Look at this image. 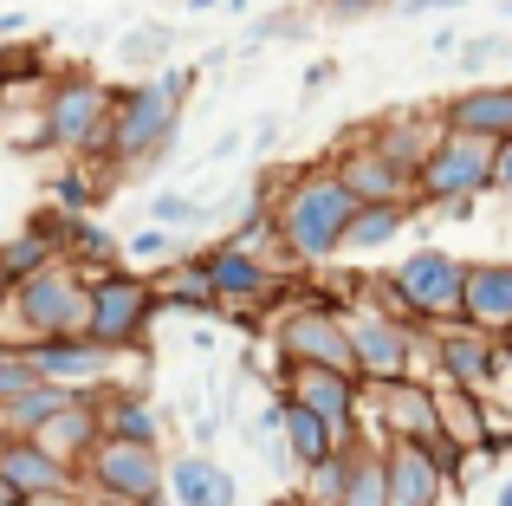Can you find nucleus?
<instances>
[{
    "instance_id": "1",
    "label": "nucleus",
    "mask_w": 512,
    "mask_h": 506,
    "mask_svg": "<svg viewBox=\"0 0 512 506\" xmlns=\"http://www.w3.org/2000/svg\"><path fill=\"white\" fill-rule=\"evenodd\" d=\"M357 208L363 202L344 189L338 169H299V176L286 182V195L273 202V215H279V234H286L292 260L318 266V260H331V253H344Z\"/></svg>"
},
{
    "instance_id": "2",
    "label": "nucleus",
    "mask_w": 512,
    "mask_h": 506,
    "mask_svg": "<svg viewBox=\"0 0 512 506\" xmlns=\"http://www.w3.org/2000/svg\"><path fill=\"white\" fill-rule=\"evenodd\" d=\"M188 85H195V72H188V65H169V72H156V78H143V85L117 91L104 156H111V163H156V156H169L175 130H182Z\"/></svg>"
},
{
    "instance_id": "3",
    "label": "nucleus",
    "mask_w": 512,
    "mask_h": 506,
    "mask_svg": "<svg viewBox=\"0 0 512 506\" xmlns=\"http://www.w3.org/2000/svg\"><path fill=\"white\" fill-rule=\"evenodd\" d=\"M389 312L415 318V325H461L467 318V266L441 247H422L383 279Z\"/></svg>"
},
{
    "instance_id": "4",
    "label": "nucleus",
    "mask_w": 512,
    "mask_h": 506,
    "mask_svg": "<svg viewBox=\"0 0 512 506\" xmlns=\"http://www.w3.org/2000/svg\"><path fill=\"white\" fill-rule=\"evenodd\" d=\"M344 325H350V344H357L363 383H409L415 357L435 351V344H422V325L396 318L389 305H357V312H344Z\"/></svg>"
},
{
    "instance_id": "5",
    "label": "nucleus",
    "mask_w": 512,
    "mask_h": 506,
    "mask_svg": "<svg viewBox=\"0 0 512 506\" xmlns=\"http://www.w3.org/2000/svg\"><path fill=\"white\" fill-rule=\"evenodd\" d=\"M111 111H117V98L98 78H65V85L46 91L39 143H59V150H78V156H104V143H111Z\"/></svg>"
},
{
    "instance_id": "6",
    "label": "nucleus",
    "mask_w": 512,
    "mask_h": 506,
    "mask_svg": "<svg viewBox=\"0 0 512 506\" xmlns=\"http://www.w3.org/2000/svg\"><path fill=\"white\" fill-rule=\"evenodd\" d=\"M493 163H500V143L441 124L435 156H428L422 176H415V202H474V195L493 189Z\"/></svg>"
},
{
    "instance_id": "7",
    "label": "nucleus",
    "mask_w": 512,
    "mask_h": 506,
    "mask_svg": "<svg viewBox=\"0 0 512 506\" xmlns=\"http://www.w3.org/2000/svg\"><path fill=\"white\" fill-rule=\"evenodd\" d=\"M13 318H20L26 331L39 338H85L91 325V279H78L72 266H46L39 279H26L20 292H13Z\"/></svg>"
},
{
    "instance_id": "8",
    "label": "nucleus",
    "mask_w": 512,
    "mask_h": 506,
    "mask_svg": "<svg viewBox=\"0 0 512 506\" xmlns=\"http://www.w3.org/2000/svg\"><path fill=\"white\" fill-rule=\"evenodd\" d=\"M163 305V292L150 286V279H137V273H98L91 279V325H85V338L91 344H104V351H130V344H143V331H150V312Z\"/></svg>"
},
{
    "instance_id": "9",
    "label": "nucleus",
    "mask_w": 512,
    "mask_h": 506,
    "mask_svg": "<svg viewBox=\"0 0 512 506\" xmlns=\"http://www.w3.org/2000/svg\"><path fill=\"white\" fill-rule=\"evenodd\" d=\"M279 351H286V364H331L357 377V344H350L338 305H292L279 318Z\"/></svg>"
},
{
    "instance_id": "10",
    "label": "nucleus",
    "mask_w": 512,
    "mask_h": 506,
    "mask_svg": "<svg viewBox=\"0 0 512 506\" xmlns=\"http://www.w3.org/2000/svg\"><path fill=\"white\" fill-rule=\"evenodd\" d=\"M91 481L124 506H156L163 487H169L163 448L156 442H111V435H104V448L91 455Z\"/></svg>"
},
{
    "instance_id": "11",
    "label": "nucleus",
    "mask_w": 512,
    "mask_h": 506,
    "mask_svg": "<svg viewBox=\"0 0 512 506\" xmlns=\"http://www.w3.org/2000/svg\"><path fill=\"white\" fill-rule=\"evenodd\" d=\"M357 383L350 370H331V364H292L286 370V396L292 403H305L312 416H325L331 429H338V442L350 448V435H357Z\"/></svg>"
},
{
    "instance_id": "12",
    "label": "nucleus",
    "mask_w": 512,
    "mask_h": 506,
    "mask_svg": "<svg viewBox=\"0 0 512 506\" xmlns=\"http://www.w3.org/2000/svg\"><path fill=\"white\" fill-rule=\"evenodd\" d=\"M0 474H7L26 500H39V494H78V461L52 455L46 442H26V435H0Z\"/></svg>"
},
{
    "instance_id": "13",
    "label": "nucleus",
    "mask_w": 512,
    "mask_h": 506,
    "mask_svg": "<svg viewBox=\"0 0 512 506\" xmlns=\"http://www.w3.org/2000/svg\"><path fill=\"white\" fill-rule=\"evenodd\" d=\"M383 429H389V442H428L435 448L441 435V390H422V383H383Z\"/></svg>"
},
{
    "instance_id": "14",
    "label": "nucleus",
    "mask_w": 512,
    "mask_h": 506,
    "mask_svg": "<svg viewBox=\"0 0 512 506\" xmlns=\"http://www.w3.org/2000/svg\"><path fill=\"white\" fill-rule=\"evenodd\" d=\"M338 176H344V189L357 195L363 208L370 202H415V176H402L396 163H389L376 143H344V156H338Z\"/></svg>"
},
{
    "instance_id": "15",
    "label": "nucleus",
    "mask_w": 512,
    "mask_h": 506,
    "mask_svg": "<svg viewBox=\"0 0 512 506\" xmlns=\"http://www.w3.org/2000/svg\"><path fill=\"white\" fill-rule=\"evenodd\" d=\"M435 357H441V370H448V383L454 390H493V370H500V344L487 338V331H474V325H448L435 338Z\"/></svg>"
},
{
    "instance_id": "16",
    "label": "nucleus",
    "mask_w": 512,
    "mask_h": 506,
    "mask_svg": "<svg viewBox=\"0 0 512 506\" xmlns=\"http://www.w3.org/2000/svg\"><path fill=\"white\" fill-rule=\"evenodd\" d=\"M461 325L506 338L512 331V260H474L467 266V318Z\"/></svg>"
},
{
    "instance_id": "17",
    "label": "nucleus",
    "mask_w": 512,
    "mask_h": 506,
    "mask_svg": "<svg viewBox=\"0 0 512 506\" xmlns=\"http://www.w3.org/2000/svg\"><path fill=\"white\" fill-rule=\"evenodd\" d=\"M441 494H448V468L422 442H389V500L396 506H441Z\"/></svg>"
},
{
    "instance_id": "18",
    "label": "nucleus",
    "mask_w": 512,
    "mask_h": 506,
    "mask_svg": "<svg viewBox=\"0 0 512 506\" xmlns=\"http://www.w3.org/2000/svg\"><path fill=\"white\" fill-rule=\"evenodd\" d=\"M448 130H467V137H487V143H512V85H474L441 111Z\"/></svg>"
},
{
    "instance_id": "19",
    "label": "nucleus",
    "mask_w": 512,
    "mask_h": 506,
    "mask_svg": "<svg viewBox=\"0 0 512 506\" xmlns=\"http://www.w3.org/2000/svg\"><path fill=\"white\" fill-rule=\"evenodd\" d=\"M59 247H65V215L59 221H33L26 234H13V241L0 247V286L20 292L26 279H39L46 266H59Z\"/></svg>"
},
{
    "instance_id": "20",
    "label": "nucleus",
    "mask_w": 512,
    "mask_h": 506,
    "mask_svg": "<svg viewBox=\"0 0 512 506\" xmlns=\"http://www.w3.org/2000/svg\"><path fill=\"white\" fill-rule=\"evenodd\" d=\"M208 273H214V292H221L227 305H260V299H273V286H279L273 260H253V253H240L227 241L208 253Z\"/></svg>"
},
{
    "instance_id": "21",
    "label": "nucleus",
    "mask_w": 512,
    "mask_h": 506,
    "mask_svg": "<svg viewBox=\"0 0 512 506\" xmlns=\"http://www.w3.org/2000/svg\"><path fill=\"white\" fill-rule=\"evenodd\" d=\"M33 351V364H39V377L46 383H98L104 377V364H111V351L104 344H91V338H39V344H26Z\"/></svg>"
},
{
    "instance_id": "22",
    "label": "nucleus",
    "mask_w": 512,
    "mask_h": 506,
    "mask_svg": "<svg viewBox=\"0 0 512 506\" xmlns=\"http://www.w3.org/2000/svg\"><path fill=\"white\" fill-rule=\"evenodd\" d=\"M169 494H175V506H240L234 474L208 455H175L169 461Z\"/></svg>"
},
{
    "instance_id": "23",
    "label": "nucleus",
    "mask_w": 512,
    "mask_h": 506,
    "mask_svg": "<svg viewBox=\"0 0 512 506\" xmlns=\"http://www.w3.org/2000/svg\"><path fill=\"white\" fill-rule=\"evenodd\" d=\"M370 143L402 169V176H422V163L435 156L441 130L428 137V130H422V111H389V117H376V124H370Z\"/></svg>"
},
{
    "instance_id": "24",
    "label": "nucleus",
    "mask_w": 512,
    "mask_h": 506,
    "mask_svg": "<svg viewBox=\"0 0 512 506\" xmlns=\"http://www.w3.org/2000/svg\"><path fill=\"white\" fill-rule=\"evenodd\" d=\"M33 442H46L52 455H65V461L98 455V448H104V409H98V403H85V396H72V403H65L59 416H52L46 429L33 435Z\"/></svg>"
},
{
    "instance_id": "25",
    "label": "nucleus",
    "mask_w": 512,
    "mask_h": 506,
    "mask_svg": "<svg viewBox=\"0 0 512 506\" xmlns=\"http://www.w3.org/2000/svg\"><path fill=\"white\" fill-rule=\"evenodd\" d=\"M279 435H286V455L299 461V468H318V461H331L344 448L338 429H331L325 416H312L305 403H292V396H286V416H279Z\"/></svg>"
},
{
    "instance_id": "26",
    "label": "nucleus",
    "mask_w": 512,
    "mask_h": 506,
    "mask_svg": "<svg viewBox=\"0 0 512 506\" xmlns=\"http://www.w3.org/2000/svg\"><path fill=\"white\" fill-rule=\"evenodd\" d=\"M156 292H163L169 305H188V312H214V305H221V292H214V273H208V253H195V260H175V266H163Z\"/></svg>"
},
{
    "instance_id": "27",
    "label": "nucleus",
    "mask_w": 512,
    "mask_h": 506,
    "mask_svg": "<svg viewBox=\"0 0 512 506\" xmlns=\"http://www.w3.org/2000/svg\"><path fill=\"white\" fill-rule=\"evenodd\" d=\"M65 403H72V390H65V383H33L26 396H13V403L0 409V422H7V435H26V442H33V435L46 429Z\"/></svg>"
},
{
    "instance_id": "28",
    "label": "nucleus",
    "mask_w": 512,
    "mask_h": 506,
    "mask_svg": "<svg viewBox=\"0 0 512 506\" xmlns=\"http://www.w3.org/2000/svg\"><path fill=\"white\" fill-rule=\"evenodd\" d=\"M344 506H396V500H389V448H370V442L350 448Z\"/></svg>"
},
{
    "instance_id": "29",
    "label": "nucleus",
    "mask_w": 512,
    "mask_h": 506,
    "mask_svg": "<svg viewBox=\"0 0 512 506\" xmlns=\"http://www.w3.org/2000/svg\"><path fill=\"white\" fill-rule=\"evenodd\" d=\"M402 228H409V202H370V208H357V221H350L344 253H376V247L396 241Z\"/></svg>"
},
{
    "instance_id": "30",
    "label": "nucleus",
    "mask_w": 512,
    "mask_h": 506,
    "mask_svg": "<svg viewBox=\"0 0 512 506\" xmlns=\"http://www.w3.org/2000/svg\"><path fill=\"white\" fill-rule=\"evenodd\" d=\"M104 435H111V442H156L163 448V416H156L143 396H111V403H104Z\"/></svg>"
},
{
    "instance_id": "31",
    "label": "nucleus",
    "mask_w": 512,
    "mask_h": 506,
    "mask_svg": "<svg viewBox=\"0 0 512 506\" xmlns=\"http://www.w3.org/2000/svg\"><path fill=\"white\" fill-rule=\"evenodd\" d=\"M441 429H448L467 455H480V448H487V409H480V396L448 383V390H441Z\"/></svg>"
},
{
    "instance_id": "32",
    "label": "nucleus",
    "mask_w": 512,
    "mask_h": 506,
    "mask_svg": "<svg viewBox=\"0 0 512 506\" xmlns=\"http://www.w3.org/2000/svg\"><path fill=\"white\" fill-rule=\"evenodd\" d=\"M344 487H350V448H338L318 468H305V500L312 506H344Z\"/></svg>"
},
{
    "instance_id": "33",
    "label": "nucleus",
    "mask_w": 512,
    "mask_h": 506,
    "mask_svg": "<svg viewBox=\"0 0 512 506\" xmlns=\"http://www.w3.org/2000/svg\"><path fill=\"white\" fill-rule=\"evenodd\" d=\"M117 59H124V65H156V72H169V26H137V33L117 46Z\"/></svg>"
},
{
    "instance_id": "34",
    "label": "nucleus",
    "mask_w": 512,
    "mask_h": 506,
    "mask_svg": "<svg viewBox=\"0 0 512 506\" xmlns=\"http://www.w3.org/2000/svg\"><path fill=\"white\" fill-rule=\"evenodd\" d=\"M52 202H59V215H85V208L104 202V195L91 189L85 169H59V176H52Z\"/></svg>"
},
{
    "instance_id": "35",
    "label": "nucleus",
    "mask_w": 512,
    "mask_h": 506,
    "mask_svg": "<svg viewBox=\"0 0 512 506\" xmlns=\"http://www.w3.org/2000/svg\"><path fill=\"white\" fill-rule=\"evenodd\" d=\"M33 383H46L39 364H33V351H0V409H7L13 396H26Z\"/></svg>"
},
{
    "instance_id": "36",
    "label": "nucleus",
    "mask_w": 512,
    "mask_h": 506,
    "mask_svg": "<svg viewBox=\"0 0 512 506\" xmlns=\"http://www.w3.org/2000/svg\"><path fill=\"white\" fill-rule=\"evenodd\" d=\"M65 241H72V253H78V260H91V266H104V273H111V241H104V234L98 228H91V221L85 215H65Z\"/></svg>"
},
{
    "instance_id": "37",
    "label": "nucleus",
    "mask_w": 512,
    "mask_h": 506,
    "mask_svg": "<svg viewBox=\"0 0 512 506\" xmlns=\"http://www.w3.org/2000/svg\"><path fill=\"white\" fill-rule=\"evenodd\" d=\"M150 221H156V228H201V221H208V208H201L195 195H156V202H150Z\"/></svg>"
},
{
    "instance_id": "38",
    "label": "nucleus",
    "mask_w": 512,
    "mask_h": 506,
    "mask_svg": "<svg viewBox=\"0 0 512 506\" xmlns=\"http://www.w3.org/2000/svg\"><path fill=\"white\" fill-rule=\"evenodd\" d=\"M130 260H163V266H175L182 260V241H175V228H143V234H130Z\"/></svg>"
},
{
    "instance_id": "39",
    "label": "nucleus",
    "mask_w": 512,
    "mask_h": 506,
    "mask_svg": "<svg viewBox=\"0 0 512 506\" xmlns=\"http://www.w3.org/2000/svg\"><path fill=\"white\" fill-rule=\"evenodd\" d=\"M383 0H325V13L331 20H357V13H376Z\"/></svg>"
},
{
    "instance_id": "40",
    "label": "nucleus",
    "mask_w": 512,
    "mask_h": 506,
    "mask_svg": "<svg viewBox=\"0 0 512 506\" xmlns=\"http://www.w3.org/2000/svg\"><path fill=\"white\" fill-rule=\"evenodd\" d=\"M493 52H500L493 39H467V46H461V65H467V72H480V65L493 59Z\"/></svg>"
},
{
    "instance_id": "41",
    "label": "nucleus",
    "mask_w": 512,
    "mask_h": 506,
    "mask_svg": "<svg viewBox=\"0 0 512 506\" xmlns=\"http://www.w3.org/2000/svg\"><path fill=\"white\" fill-rule=\"evenodd\" d=\"M493 189L512 195V143H500V163H493Z\"/></svg>"
},
{
    "instance_id": "42",
    "label": "nucleus",
    "mask_w": 512,
    "mask_h": 506,
    "mask_svg": "<svg viewBox=\"0 0 512 506\" xmlns=\"http://www.w3.org/2000/svg\"><path fill=\"white\" fill-rule=\"evenodd\" d=\"M331 78H338V65H331V59H318V65H312V72H305V91H325V85H331Z\"/></svg>"
},
{
    "instance_id": "43",
    "label": "nucleus",
    "mask_w": 512,
    "mask_h": 506,
    "mask_svg": "<svg viewBox=\"0 0 512 506\" xmlns=\"http://www.w3.org/2000/svg\"><path fill=\"white\" fill-rule=\"evenodd\" d=\"M234 150H240V137H234V130H227V137H214V150H208V156H214V163H227V156H234Z\"/></svg>"
},
{
    "instance_id": "44",
    "label": "nucleus",
    "mask_w": 512,
    "mask_h": 506,
    "mask_svg": "<svg viewBox=\"0 0 512 506\" xmlns=\"http://www.w3.org/2000/svg\"><path fill=\"white\" fill-rule=\"evenodd\" d=\"M20 506H85L78 494H39V500H20Z\"/></svg>"
},
{
    "instance_id": "45",
    "label": "nucleus",
    "mask_w": 512,
    "mask_h": 506,
    "mask_svg": "<svg viewBox=\"0 0 512 506\" xmlns=\"http://www.w3.org/2000/svg\"><path fill=\"white\" fill-rule=\"evenodd\" d=\"M13 33H26V13H0V39H13Z\"/></svg>"
},
{
    "instance_id": "46",
    "label": "nucleus",
    "mask_w": 512,
    "mask_h": 506,
    "mask_svg": "<svg viewBox=\"0 0 512 506\" xmlns=\"http://www.w3.org/2000/svg\"><path fill=\"white\" fill-rule=\"evenodd\" d=\"M20 500H26V494H20V487L7 481V474H0V506H20Z\"/></svg>"
},
{
    "instance_id": "47",
    "label": "nucleus",
    "mask_w": 512,
    "mask_h": 506,
    "mask_svg": "<svg viewBox=\"0 0 512 506\" xmlns=\"http://www.w3.org/2000/svg\"><path fill=\"white\" fill-rule=\"evenodd\" d=\"M188 13H208V7H227V0H182Z\"/></svg>"
},
{
    "instance_id": "48",
    "label": "nucleus",
    "mask_w": 512,
    "mask_h": 506,
    "mask_svg": "<svg viewBox=\"0 0 512 506\" xmlns=\"http://www.w3.org/2000/svg\"><path fill=\"white\" fill-rule=\"evenodd\" d=\"M500 506H512V481H506V487H500Z\"/></svg>"
},
{
    "instance_id": "49",
    "label": "nucleus",
    "mask_w": 512,
    "mask_h": 506,
    "mask_svg": "<svg viewBox=\"0 0 512 506\" xmlns=\"http://www.w3.org/2000/svg\"><path fill=\"white\" fill-rule=\"evenodd\" d=\"M227 7H234V13H247V7H253V0H227Z\"/></svg>"
},
{
    "instance_id": "50",
    "label": "nucleus",
    "mask_w": 512,
    "mask_h": 506,
    "mask_svg": "<svg viewBox=\"0 0 512 506\" xmlns=\"http://www.w3.org/2000/svg\"><path fill=\"white\" fill-rule=\"evenodd\" d=\"M0 318H7V286H0Z\"/></svg>"
},
{
    "instance_id": "51",
    "label": "nucleus",
    "mask_w": 512,
    "mask_h": 506,
    "mask_svg": "<svg viewBox=\"0 0 512 506\" xmlns=\"http://www.w3.org/2000/svg\"><path fill=\"white\" fill-rule=\"evenodd\" d=\"M500 344H506V357H512V331H506V338H500Z\"/></svg>"
},
{
    "instance_id": "52",
    "label": "nucleus",
    "mask_w": 512,
    "mask_h": 506,
    "mask_svg": "<svg viewBox=\"0 0 512 506\" xmlns=\"http://www.w3.org/2000/svg\"><path fill=\"white\" fill-rule=\"evenodd\" d=\"M506 13H512V0H506Z\"/></svg>"
},
{
    "instance_id": "53",
    "label": "nucleus",
    "mask_w": 512,
    "mask_h": 506,
    "mask_svg": "<svg viewBox=\"0 0 512 506\" xmlns=\"http://www.w3.org/2000/svg\"><path fill=\"white\" fill-rule=\"evenodd\" d=\"M318 7H325V0H318Z\"/></svg>"
}]
</instances>
